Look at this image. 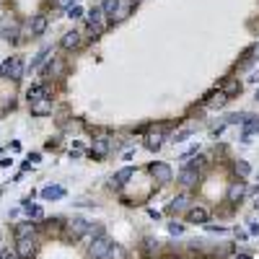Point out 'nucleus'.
Wrapping results in <instances>:
<instances>
[{
	"instance_id": "obj_23",
	"label": "nucleus",
	"mask_w": 259,
	"mask_h": 259,
	"mask_svg": "<svg viewBox=\"0 0 259 259\" xmlns=\"http://www.w3.org/2000/svg\"><path fill=\"white\" fill-rule=\"evenodd\" d=\"M106 259H127V252H125V246H119V244H112V249H109V254Z\"/></svg>"
},
{
	"instance_id": "obj_10",
	"label": "nucleus",
	"mask_w": 259,
	"mask_h": 259,
	"mask_svg": "<svg viewBox=\"0 0 259 259\" xmlns=\"http://www.w3.org/2000/svg\"><path fill=\"white\" fill-rule=\"evenodd\" d=\"M60 47H62V50H68V52L78 50V47H80V34H78V31H68V34L62 36Z\"/></svg>"
},
{
	"instance_id": "obj_30",
	"label": "nucleus",
	"mask_w": 259,
	"mask_h": 259,
	"mask_svg": "<svg viewBox=\"0 0 259 259\" xmlns=\"http://www.w3.org/2000/svg\"><path fill=\"white\" fill-rule=\"evenodd\" d=\"M73 3H76V0H54V5H57V8H70Z\"/></svg>"
},
{
	"instance_id": "obj_27",
	"label": "nucleus",
	"mask_w": 259,
	"mask_h": 259,
	"mask_svg": "<svg viewBox=\"0 0 259 259\" xmlns=\"http://www.w3.org/2000/svg\"><path fill=\"white\" fill-rule=\"evenodd\" d=\"M68 16H70V18H80V16H83V8H80V5H70V8H68Z\"/></svg>"
},
{
	"instance_id": "obj_7",
	"label": "nucleus",
	"mask_w": 259,
	"mask_h": 259,
	"mask_svg": "<svg viewBox=\"0 0 259 259\" xmlns=\"http://www.w3.org/2000/svg\"><path fill=\"white\" fill-rule=\"evenodd\" d=\"M151 177L158 184H166V181H171V169L166 163H151Z\"/></svg>"
},
{
	"instance_id": "obj_26",
	"label": "nucleus",
	"mask_w": 259,
	"mask_h": 259,
	"mask_svg": "<svg viewBox=\"0 0 259 259\" xmlns=\"http://www.w3.org/2000/svg\"><path fill=\"white\" fill-rule=\"evenodd\" d=\"M153 252H158V241H153V238H145V254L151 257Z\"/></svg>"
},
{
	"instance_id": "obj_15",
	"label": "nucleus",
	"mask_w": 259,
	"mask_h": 259,
	"mask_svg": "<svg viewBox=\"0 0 259 259\" xmlns=\"http://www.w3.org/2000/svg\"><path fill=\"white\" fill-rule=\"evenodd\" d=\"M187 220H189V223H207V210L192 207V210L187 212Z\"/></svg>"
},
{
	"instance_id": "obj_19",
	"label": "nucleus",
	"mask_w": 259,
	"mask_h": 259,
	"mask_svg": "<svg viewBox=\"0 0 259 259\" xmlns=\"http://www.w3.org/2000/svg\"><path fill=\"white\" fill-rule=\"evenodd\" d=\"M34 233H36V226H34V223H21V226H16V236H18V238H26V236L34 238Z\"/></svg>"
},
{
	"instance_id": "obj_28",
	"label": "nucleus",
	"mask_w": 259,
	"mask_h": 259,
	"mask_svg": "<svg viewBox=\"0 0 259 259\" xmlns=\"http://www.w3.org/2000/svg\"><path fill=\"white\" fill-rule=\"evenodd\" d=\"M50 73H52V76H60V73H62V62L54 60V65H50Z\"/></svg>"
},
{
	"instance_id": "obj_14",
	"label": "nucleus",
	"mask_w": 259,
	"mask_h": 259,
	"mask_svg": "<svg viewBox=\"0 0 259 259\" xmlns=\"http://www.w3.org/2000/svg\"><path fill=\"white\" fill-rule=\"evenodd\" d=\"M161 140H163V130L158 127L155 132H151V135L145 137V148H148V151H158V148H161Z\"/></svg>"
},
{
	"instance_id": "obj_1",
	"label": "nucleus",
	"mask_w": 259,
	"mask_h": 259,
	"mask_svg": "<svg viewBox=\"0 0 259 259\" xmlns=\"http://www.w3.org/2000/svg\"><path fill=\"white\" fill-rule=\"evenodd\" d=\"M88 29L94 36H101L106 31V13H104V8L96 5V8H91L88 11Z\"/></svg>"
},
{
	"instance_id": "obj_2",
	"label": "nucleus",
	"mask_w": 259,
	"mask_h": 259,
	"mask_svg": "<svg viewBox=\"0 0 259 259\" xmlns=\"http://www.w3.org/2000/svg\"><path fill=\"white\" fill-rule=\"evenodd\" d=\"M109 249H112V238L101 233V236L94 238V244L88 246V254H91V259H106Z\"/></svg>"
},
{
	"instance_id": "obj_33",
	"label": "nucleus",
	"mask_w": 259,
	"mask_h": 259,
	"mask_svg": "<svg viewBox=\"0 0 259 259\" xmlns=\"http://www.w3.org/2000/svg\"><path fill=\"white\" fill-rule=\"evenodd\" d=\"M236 259H252V257H246V254H241V257H236Z\"/></svg>"
},
{
	"instance_id": "obj_20",
	"label": "nucleus",
	"mask_w": 259,
	"mask_h": 259,
	"mask_svg": "<svg viewBox=\"0 0 259 259\" xmlns=\"http://www.w3.org/2000/svg\"><path fill=\"white\" fill-rule=\"evenodd\" d=\"M44 96H47V88H44V86H31L29 91H26L29 104H31V101H36V99H44Z\"/></svg>"
},
{
	"instance_id": "obj_9",
	"label": "nucleus",
	"mask_w": 259,
	"mask_h": 259,
	"mask_svg": "<svg viewBox=\"0 0 259 259\" xmlns=\"http://www.w3.org/2000/svg\"><path fill=\"white\" fill-rule=\"evenodd\" d=\"M197 181H200V171H197V169H189V166H184L181 174H179V184H181V187H194Z\"/></svg>"
},
{
	"instance_id": "obj_32",
	"label": "nucleus",
	"mask_w": 259,
	"mask_h": 259,
	"mask_svg": "<svg viewBox=\"0 0 259 259\" xmlns=\"http://www.w3.org/2000/svg\"><path fill=\"white\" fill-rule=\"evenodd\" d=\"M254 57L259 60V44H257V47H254Z\"/></svg>"
},
{
	"instance_id": "obj_34",
	"label": "nucleus",
	"mask_w": 259,
	"mask_h": 259,
	"mask_svg": "<svg viewBox=\"0 0 259 259\" xmlns=\"http://www.w3.org/2000/svg\"><path fill=\"white\" fill-rule=\"evenodd\" d=\"M257 101H259V88H257Z\"/></svg>"
},
{
	"instance_id": "obj_8",
	"label": "nucleus",
	"mask_w": 259,
	"mask_h": 259,
	"mask_svg": "<svg viewBox=\"0 0 259 259\" xmlns=\"http://www.w3.org/2000/svg\"><path fill=\"white\" fill-rule=\"evenodd\" d=\"M137 5V0H119V5H117V11H114V24H119V21H125V18L132 13V8Z\"/></svg>"
},
{
	"instance_id": "obj_31",
	"label": "nucleus",
	"mask_w": 259,
	"mask_h": 259,
	"mask_svg": "<svg viewBox=\"0 0 259 259\" xmlns=\"http://www.w3.org/2000/svg\"><path fill=\"white\" fill-rule=\"evenodd\" d=\"M169 231H171V233H181L184 228H181V226H177V223H174V226H169Z\"/></svg>"
},
{
	"instance_id": "obj_21",
	"label": "nucleus",
	"mask_w": 259,
	"mask_h": 259,
	"mask_svg": "<svg viewBox=\"0 0 259 259\" xmlns=\"http://www.w3.org/2000/svg\"><path fill=\"white\" fill-rule=\"evenodd\" d=\"M62 194H65L62 187H47V189H42V197L44 200H57V197H62Z\"/></svg>"
},
{
	"instance_id": "obj_17",
	"label": "nucleus",
	"mask_w": 259,
	"mask_h": 259,
	"mask_svg": "<svg viewBox=\"0 0 259 259\" xmlns=\"http://www.w3.org/2000/svg\"><path fill=\"white\" fill-rule=\"evenodd\" d=\"M244 192H246V187H244L241 181L231 184V189H228V202H236V200H241V197H244Z\"/></svg>"
},
{
	"instance_id": "obj_11",
	"label": "nucleus",
	"mask_w": 259,
	"mask_h": 259,
	"mask_svg": "<svg viewBox=\"0 0 259 259\" xmlns=\"http://www.w3.org/2000/svg\"><path fill=\"white\" fill-rule=\"evenodd\" d=\"M226 101H228V96L223 94V91H212V94L205 96V104H207L210 109H220V106H226Z\"/></svg>"
},
{
	"instance_id": "obj_4",
	"label": "nucleus",
	"mask_w": 259,
	"mask_h": 259,
	"mask_svg": "<svg viewBox=\"0 0 259 259\" xmlns=\"http://www.w3.org/2000/svg\"><path fill=\"white\" fill-rule=\"evenodd\" d=\"M24 60L21 57H11V60H5L3 62V68H0V76H11L13 80H21L24 78Z\"/></svg>"
},
{
	"instance_id": "obj_25",
	"label": "nucleus",
	"mask_w": 259,
	"mask_h": 259,
	"mask_svg": "<svg viewBox=\"0 0 259 259\" xmlns=\"http://www.w3.org/2000/svg\"><path fill=\"white\" fill-rule=\"evenodd\" d=\"M233 169H236V174H238V177H249L252 166H249L246 161H236V163H233Z\"/></svg>"
},
{
	"instance_id": "obj_5",
	"label": "nucleus",
	"mask_w": 259,
	"mask_h": 259,
	"mask_svg": "<svg viewBox=\"0 0 259 259\" xmlns=\"http://www.w3.org/2000/svg\"><path fill=\"white\" fill-rule=\"evenodd\" d=\"M34 252H36V244H34V238H31V236L18 238V244H16V254H18V259H31Z\"/></svg>"
},
{
	"instance_id": "obj_16",
	"label": "nucleus",
	"mask_w": 259,
	"mask_h": 259,
	"mask_svg": "<svg viewBox=\"0 0 259 259\" xmlns=\"http://www.w3.org/2000/svg\"><path fill=\"white\" fill-rule=\"evenodd\" d=\"M132 174H135V169H130V166H127V169H122V171L114 174L112 184H114V187H122V184H127V179H132Z\"/></svg>"
},
{
	"instance_id": "obj_13",
	"label": "nucleus",
	"mask_w": 259,
	"mask_h": 259,
	"mask_svg": "<svg viewBox=\"0 0 259 259\" xmlns=\"http://www.w3.org/2000/svg\"><path fill=\"white\" fill-rule=\"evenodd\" d=\"M47 16H44V13H39V16H34V21H31V34L34 36H42L44 31H47Z\"/></svg>"
},
{
	"instance_id": "obj_12",
	"label": "nucleus",
	"mask_w": 259,
	"mask_h": 259,
	"mask_svg": "<svg viewBox=\"0 0 259 259\" xmlns=\"http://www.w3.org/2000/svg\"><path fill=\"white\" fill-rule=\"evenodd\" d=\"M106 153H109V140L106 137H96L94 145H91V155H94V158H104Z\"/></svg>"
},
{
	"instance_id": "obj_3",
	"label": "nucleus",
	"mask_w": 259,
	"mask_h": 259,
	"mask_svg": "<svg viewBox=\"0 0 259 259\" xmlns=\"http://www.w3.org/2000/svg\"><path fill=\"white\" fill-rule=\"evenodd\" d=\"M88 231V223L83 218H73V220H68V223H65V238H68V241H78V238L83 236Z\"/></svg>"
},
{
	"instance_id": "obj_22",
	"label": "nucleus",
	"mask_w": 259,
	"mask_h": 259,
	"mask_svg": "<svg viewBox=\"0 0 259 259\" xmlns=\"http://www.w3.org/2000/svg\"><path fill=\"white\" fill-rule=\"evenodd\" d=\"M187 205H189V197H187V194H179V197L171 202V210L174 212H181V210H187Z\"/></svg>"
},
{
	"instance_id": "obj_18",
	"label": "nucleus",
	"mask_w": 259,
	"mask_h": 259,
	"mask_svg": "<svg viewBox=\"0 0 259 259\" xmlns=\"http://www.w3.org/2000/svg\"><path fill=\"white\" fill-rule=\"evenodd\" d=\"M220 91H223V94L231 99V96H236L238 91H241V83H238L236 78H231V80H226V83H223V88H220Z\"/></svg>"
},
{
	"instance_id": "obj_24",
	"label": "nucleus",
	"mask_w": 259,
	"mask_h": 259,
	"mask_svg": "<svg viewBox=\"0 0 259 259\" xmlns=\"http://www.w3.org/2000/svg\"><path fill=\"white\" fill-rule=\"evenodd\" d=\"M117 5H119V0H101V8H104V13H106V16H114Z\"/></svg>"
},
{
	"instance_id": "obj_29",
	"label": "nucleus",
	"mask_w": 259,
	"mask_h": 259,
	"mask_svg": "<svg viewBox=\"0 0 259 259\" xmlns=\"http://www.w3.org/2000/svg\"><path fill=\"white\" fill-rule=\"evenodd\" d=\"M47 54H50V50H42V52H39V54H36V60H34V62H31V68H36V65H39V62H42V60H44V57H47Z\"/></svg>"
},
{
	"instance_id": "obj_6",
	"label": "nucleus",
	"mask_w": 259,
	"mask_h": 259,
	"mask_svg": "<svg viewBox=\"0 0 259 259\" xmlns=\"http://www.w3.org/2000/svg\"><path fill=\"white\" fill-rule=\"evenodd\" d=\"M31 114L34 117H47V114H52V99H36V101H31Z\"/></svg>"
}]
</instances>
